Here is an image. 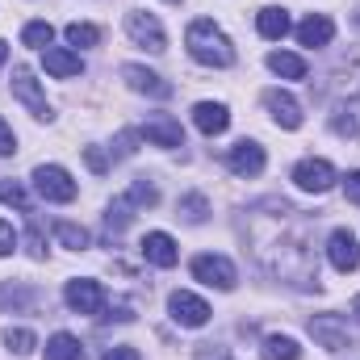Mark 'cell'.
Wrapping results in <instances>:
<instances>
[{"label":"cell","instance_id":"obj_1","mask_svg":"<svg viewBox=\"0 0 360 360\" xmlns=\"http://www.w3.org/2000/svg\"><path fill=\"white\" fill-rule=\"evenodd\" d=\"M243 235L252 243V256L272 276H281L297 289H319V260H314L310 222L302 218V210H293L281 197L256 201L243 214Z\"/></svg>","mask_w":360,"mask_h":360},{"label":"cell","instance_id":"obj_2","mask_svg":"<svg viewBox=\"0 0 360 360\" xmlns=\"http://www.w3.org/2000/svg\"><path fill=\"white\" fill-rule=\"evenodd\" d=\"M184 46H188V55H193L201 68H231V63H235V46H231V38H226L210 17H197V21L188 25Z\"/></svg>","mask_w":360,"mask_h":360},{"label":"cell","instance_id":"obj_3","mask_svg":"<svg viewBox=\"0 0 360 360\" xmlns=\"http://www.w3.org/2000/svg\"><path fill=\"white\" fill-rule=\"evenodd\" d=\"M34 188L46 197V201H59V205H68V201H76V180L68 176V168H59V164H38L34 168Z\"/></svg>","mask_w":360,"mask_h":360},{"label":"cell","instance_id":"obj_4","mask_svg":"<svg viewBox=\"0 0 360 360\" xmlns=\"http://www.w3.org/2000/svg\"><path fill=\"white\" fill-rule=\"evenodd\" d=\"M188 269H193V276H197L201 285L222 289V293H226V289H235V281H239V272H235V264H231L226 256H210V252H205V256H193V264H188Z\"/></svg>","mask_w":360,"mask_h":360},{"label":"cell","instance_id":"obj_5","mask_svg":"<svg viewBox=\"0 0 360 360\" xmlns=\"http://www.w3.org/2000/svg\"><path fill=\"white\" fill-rule=\"evenodd\" d=\"M126 34L143 46V51H151V55H160V51H168V34H164V25L151 17V13H126Z\"/></svg>","mask_w":360,"mask_h":360},{"label":"cell","instance_id":"obj_6","mask_svg":"<svg viewBox=\"0 0 360 360\" xmlns=\"http://www.w3.org/2000/svg\"><path fill=\"white\" fill-rule=\"evenodd\" d=\"M63 302H68L76 314H101V310H105V289H101V281H92V276H76V281H68Z\"/></svg>","mask_w":360,"mask_h":360},{"label":"cell","instance_id":"obj_7","mask_svg":"<svg viewBox=\"0 0 360 360\" xmlns=\"http://www.w3.org/2000/svg\"><path fill=\"white\" fill-rule=\"evenodd\" d=\"M13 96L38 117V122H46L51 117V105H46V92H42V84L34 80V72L30 68H13Z\"/></svg>","mask_w":360,"mask_h":360},{"label":"cell","instance_id":"obj_8","mask_svg":"<svg viewBox=\"0 0 360 360\" xmlns=\"http://www.w3.org/2000/svg\"><path fill=\"white\" fill-rule=\"evenodd\" d=\"M264 147L256 143V139H239L231 151H226V168L235 172V176H243V180H252V176H260L264 172Z\"/></svg>","mask_w":360,"mask_h":360},{"label":"cell","instance_id":"obj_9","mask_svg":"<svg viewBox=\"0 0 360 360\" xmlns=\"http://www.w3.org/2000/svg\"><path fill=\"white\" fill-rule=\"evenodd\" d=\"M168 310H172V323H180V327H205L210 323V306L188 289H176L168 297Z\"/></svg>","mask_w":360,"mask_h":360},{"label":"cell","instance_id":"obj_10","mask_svg":"<svg viewBox=\"0 0 360 360\" xmlns=\"http://www.w3.org/2000/svg\"><path fill=\"white\" fill-rule=\"evenodd\" d=\"M139 252H143V260L155 264V269H176V260H180V248H176V239H172L168 231H151V235H143Z\"/></svg>","mask_w":360,"mask_h":360},{"label":"cell","instance_id":"obj_11","mask_svg":"<svg viewBox=\"0 0 360 360\" xmlns=\"http://www.w3.org/2000/svg\"><path fill=\"white\" fill-rule=\"evenodd\" d=\"M327 260L335 272H356L360 269V243L352 231H331L327 239Z\"/></svg>","mask_w":360,"mask_h":360},{"label":"cell","instance_id":"obj_12","mask_svg":"<svg viewBox=\"0 0 360 360\" xmlns=\"http://www.w3.org/2000/svg\"><path fill=\"white\" fill-rule=\"evenodd\" d=\"M139 134H143L151 147H184V130H180V122L172 113H151Z\"/></svg>","mask_w":360,"mask_h":360},{"label":"cell","instance_id":"obj_13","mask_svg":"<svg viewBox=\"0 0 360 360\" xmlns=\"http://www.w3.org/2000/svg\"><path fill=\"white\" fill-rule=\"evenodd\" d=\"M335 180L340 176H335V168H331L327 160H302V164L293 168V184L306 188V193H327Z\"/></svg>","mask_w":360,"mask_h":360},{"label":"cell","instance_id":"obj_14","mask_svg":"<svg viewBox=\"0 0 360 360\" xmlns=\"http://www.w3.org/2000/svg\"><path fill=\"white\" fill-rule=\"evenodd\" d=\"M310 335H314L327 352L348 348V323H344L340 314H314V319H310Z\"/></svg>","mask_w":360,"mask_h":360},{"label":"cell","instance_id":"obj_15","mask_svg":"<svg viewBox=\"0 0 360 360\" xmlns=\"http://www.w3.org/2000/svg\"><path fill=\"white\" fill-rule=\"evenodd\" d=\"M264 109L272 113V122H276L281 130H297V126H302V105H297L289 92L269 89L264 92Z\"/></svg>","mask_w":360,"mask_h":360},{"label":"cell","instance_id":"obj_16","mask_svg":"<svg viewBox=\"0 0 360 360\" xmlns=\"http://www.w3.org/2000/svg\"><path fill=\"white\" fill-rule=\"evenodd\" d=\"M122 80L134 92H147V96H160V101L172 96V84H168L164 76H155L151 68H143V63H126V68H122Z\"/></svg>","mask_w":360,"mask_h":360},{"label":"cell","instance_id":"obj_17","mask_svg":"<svg viewBox=\"0 0 360 360\" xmlns=\"http://www.w3.org/2000/svg\"><path fill=\"white\" fill-rule=\"evenodd\" d=\"M331 38H335V21H331L327 13H310V17L297 25V42H302V46H314V51H319V46H327Z\"/></svg>","mask_w":360,"mask_h":360},{"label":"cell","instance_id":"obj_18","mask_svg":"<svg viewBox=\"0 0 360 360\" xmlns=\"http://www.w3.org/2000/svg\"><path fill=\"white\" fill-rule=\"evenodd\" d=\"M42 63H46V72H51V76H59V80H72V76H80V72H84V59H80L76 51H68V46H46Z\"/></svg>","mask_w":360,"mask_h":360},{"label":"cell","instance_id":"obj_19","mask_svg":"<svg viewBox=\"0 0 360 360\" xmlns=\"http://www.w3.org/2000/svg\"><path fill=\"white\" fill-rule=\"evenodd\" d=\"M193 122H197V130L201 134H222L226 126H231V113H226V105H218V101H201L197 109H193Z\"/></svg>","mask_w":360,"mask_h":360},{"label":"cell","instance_id":"obj_20","mask_svg":"<svg viewBox=\"0 0 360 360\" xmlns=\"http://www.w3.org/2000/svg\"><path fill=\"white\" fill-rule=\"evenodd\" d=\"M331 130L340 139H356L360 134V96H344L331 113Z\"/></svg>","mask_w":360,"mask_h":360},{"label":"cell","instance_id":"obj_21","mask_svg":"<svg viewBox=\"0 0 360 360\" xmlns=\"http://www.w3.org/2000/svg\"><path fill=\"white\" fill-rule=\"evenodd\" d=\"M42 302V293L34 289V285H13V281H4L0 285V310H34Z\"/></svg>","mask_w":360,"mask_h":360},{"label":"cell","instance_id":"obj_22","mask_svg":"<svg viewBox=\"0 0 360 360\" xmlns=\"http://www.w3.org/2000/svg\"><path fill=\"white\" fill-rule=\"evenodd\" d=\"M256 30H260V38H269V42H281V38L293 30V21H289V13H285V8L269 4V8H260V17H256Z\"/></svg>","mask_w":360,"mask_h":360},{"label":"cell","instance_id":"obj_23","mask_svg":"<svg viewBox=\"0 0 360 360\" xmlns=\"http://www.w3.org/2000/svg\"><path fill=\"white\" fill-rule=\"evenodd\" d=\"M46 360H84V348H80V340H76V335L55 331V335L46 340Z\"/></svg>","mask_w":360,"mask_h":360},{"label":"cell","instance_id":"obj_24","mask_svg":"<svg viewBox=\"0 0 360 360\" xmlns=\"http://www.w3.org/2000/svg\"><path fill=\"white\" fill-rule=\"evenodd\" d=\"M269 68L285 80H306V59L302 55H289V51H272L269 55Z\"/></svg>","mask_w":360,"mask_h":360},{"label":"cell","instance_id":"obj_25","mask_svg":"<svg viewBox=\"0 0 360 360\" xmlns=\"http://www.w3.org/2000/svg\"><path fill=\"white\" fill-rule=\"evenodd\" d=\"M260 356L264 360H302V348H297V340H289V335H269L264 348H260Z\"/></svg>","mask_w":360,"mask_h":360},{"label":"cell","instance_id":"obj_26","mask_svg":"<svg viewBox=\"0 0 360 360\" xmlns=\"http://www.w3.org/2000/svg\"><path fill=\"white\" fill-rule=\"evenodd\" d=\"M205 214H210V201H205L201 193H184V197L176 201V218L193 222V226H201V222H205Z\"/></svg>","mask_w":360,"mask_h":360},{"label":"cell","instance_id":"obj_27","mask_svg":"<svg viewBox=\"0 0 360 360\" xmlns=\"http://www.w3.org/2000/svg\"><path fill=\"white\" fill-rule=\"evenodd\" d=\"M55 235H59V243L72 248V252H84V248H89V231L76 226V222H55Z\"/></svg>","mask_w":360,"mask_h":360},{"label":"cell","instance_id":"obj_28","mask_svg":"<svg viewBox=\"0 0 360 360\" xmlns=\"http://www.w3.org/2000/svg\"><path fill=\"white\" fill-rule=\"evenodd\" d=\"M51 38H55V30H51L46 21H30V25L21 30V42H25V46H34V51H46V46H51Z\"/></svg>","mask_w":360,"mask_h":360},{"label":"cell","instance_id":"obj_29","mask_svg":"<svg viewBox=\"0 0 360 360\" xmlns=\"http://www.w3.org/2000/svg\"><path fill=\"white\" fill-rule=\"evenodd\" d=\"M68 42H72V46H96V42H101V30L89 25V21H72V25H68Z\"/></svg>","mask_w":360,"mask_h":360},{"label":"cell","instance_id":"obj_30","mask_svg":"<svg viewBox=\"0 0 360 360\" xmlns=\"http://www.w3.org/2000/svg\"><path fill=\"white\" fill-rule=\"evenodd\" d=\"M4 344H8V352H17V356H25V352H34V331H25V327H8L4 331Z\"/></svg>","mask_w":360,"mask_h":360},{"label":"cell","instance_id":"obj_31","mask_svg":"<svg viewBox=\"0 0 360 360\" xmlns=\"http://www.w3.org/2000/svg\"><path fill=\"white\" fill-rule=\"evenodd\" d=\"M126 201H130V205H147V210H151V205L160 201V193H155V184H151V180L143 176V180H134V184H130Z\"/></svg>","mask_w":360,"mask_h":360},{"label":"cell","instance_id":"obj_32","mask_svg":"<svg viewBox=\"0 0 360 360\" xmlns=\"http://www.w3.org/2000/svg\"><path fill=\"white\" fill-rule=\"evenodd\" d=\"M130 218H134V214H130V201H126V197H122V201H113V205L105 210V226H109V231H126V226H130Z\"/></svg>","mask_w":360,"mask_h":360},{"label":"cell","instance_id":"obj_33","mask_svg":"<svg viewBox=\"0 0 360 360\" xmlns=\"http://www.w3.org/2000/svg\"><path fill=\"white\" fill-rule=\"evenodd\" d=\"M0 201H4V205H17L21 214H30V197H25V188H21L17 180H4V184H0Z\"/></svg>","mask_w":360,"mask_h":360},{"label":"cell","instance_id":"obj_34","mask_svg":"<svg viewBox=\"0 0 360 360\" xmlns=\"http://www.w3.org/2000/svg\"><path fill=\"white\" fill-rule=\"evenodd\" d=\"M25 243H30V256H34V260H42V256H46V239H42V226H38V222H30Z\"/></svg>","mask_w":360,"mask_h":360},{"label":"cell","instance_id":"obj_35","mask_svg":"<svg viewBox=\"0 0 360 360\" xmlns=\"http://www.w3.org/2000/svg\"><path fill=\"white\" fill-rule=\"evenodd\" d=\"M84 164H89L96 176H105V172H109V160H105V151H101V147H84Z\"/></svg>","mask_w":360,"mask_h":360},{"label":"cell","instance_id":"obj_36","mask_svg":"<svg viewBox=\"0 0 360 360\" xmlns=\"http://www.w3.org/2000/svg\"><path fill=\"white\" fill-rule=\"evenodd\" d=\"M193 360H231V352H226L222 344H197Z\"/></svg>","mask_w":360,"mask_h":360},{"label":"cell","instance_id":"obj_37","mask_svg":"<svg viewBox=\"0 0 360 360\" xmlns=\"http://www.w3.org/2000/svg\"><path fill=\"white\" fill-rule=\"evenodd\" d=\"M13 248H17V231H13V222L0 218V256H13Z\"/></svg>","mask_w":360,"mask_h":360},{"label":"cell","instance_id":"obj_38","mask_svg":"<svg viewBox=\"0 0 360 360\" xmlns=\"http://www.w3.org/2000/svg\"><path fill=\"white\" fill-rule=\"evenodd\" d=\"M17 151V134H13V126L0 117V155H13Z\"/></svg>","mask_w":360,"mask_h":360},{"label":"cell","instance_id":"obj_39","mask_svg":"<svg viewBox=\"0 0 360 360\" xmlns=\"http://www.w3.org/2000/svg\"><path fill=\"white\" fill-rule=\"evenodd\" d=\"M139 139H143L139 130H122V134H117V155H134V143H139Z\"/></svg>","mask_w":360,"mask_h":360},{"label":"cell","instance_id":"obj_40","mask_svg":"<svg viewBox=\"0 0 360 360\" xmlns=\"http://www.w3.org/2000/svg\"><path fill=\"white\" fill-rule=\"evenodd\" d=\"M101 319H117V323H130V319H134V306H130V302H117V306H109V314H101Z\"/></svg>","mask_w":360,"mask_h":360},{"label":"cell","instance_id":"obj_41","mask_svg":"<svg viewBox=\"0 0 360 360\" xmlns=\"http://www.w3.org/2000/svg\"><path fill=\"white\" fill-rule=\"evenodd\" d=\"M344 193H348V201H356V205H360V172H348V180H344Z\"/></svg>","mask_w":360,"mask_h":360},{"label":"cell","instance_id":"obj_42","mask_svg":"<svg viewBox=\"0 0 360 360\" xmlns=\"http://www.w3.org/2000/svg\"><path fill=\"white\" fill-rule=\"evenodd\" d=\"M101 360H139V352L134 348H113V352H105Z\"/></svg>","mask_w":360,"mask_h":360},{"label":"cell","instance_id":"obj_43","mask_svg":"<svg viewBox=\"0 0 360 360\" xmlns=\"http://www.w3.org/2000/svg\"><path fill=\"white\" fill-rule=\"evenodd\" d=\"M4 59H8V46H4V42H0V68H4Z\"/></svg>","mask_w":360,"mask_h":360},{"label":"cell","instance_id":"obj_44","mask_svg":"<svg viewBox=\"0 0 360 360\" xmlns=\"http://www.w3.org/2000/svg\"><path fill=\"white\" fill-rule=\"evenodd\" d=\"M352 314H356V323H360V293H356V302H352Z\"/></svg>","mask_w":360,"mask_h":360},{"label":"cell","instance_id":"obj_45","mask_svg":"<svg viewBox=\"0 0 360 360\" xmlns=\"http://www.w3.org/2000/svg\"><path fill=\"white\" fill-rule=\"evenodd\" d=\"M356 25H360V13H356Z\"/></svg>","mask_w":360,"mask_h":360}]
</instances>
